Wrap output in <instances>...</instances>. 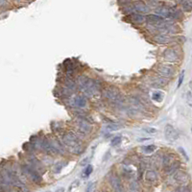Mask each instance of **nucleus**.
<instances>
[{"mask_svg": "<svg viewBox=\"0 0 192 192\" xmlns=\"http://www.w3.org/2000/svg\"><path fill=\"white\" fill-rule=\"evenodd\" d=\"M77 85L84 93V95L88 97L94 96L99 91V87H100L97 81L85 75L78 77Z\"/></svg>", "mask_w": 192, "mask_h": 192, "instance_id": "obj_1", "label": "nucleus"}, {"mask_svg": "<svg viewBox=\"0 0 192 192\" xmlns=\"http://www.w3.org/2000/svg\"><path fill=\"white\" fill-rule=\"evenodd\" d=\"M63 143L64 146L68 149L69 152H71L74 155H80L83 151L82 142L79 139V137L73 134V133H67L64 134L62 137Z\"/></svg>", "mask_w": 192, "mask_h": 192, "instance_id": "obj_2", "label": "nucleus"}, {"mask_svg": "<svg viewBox=\"0 0 192 192\" xmlns=\"http://www.w3.org/2000/svg\"><path fill=\"white\" fill-rule=\"evenodd\" d=\"M21 170L23 172V174H25L26 176H28L32 182H34L37 184L42 183V176H41V174H39L37 170H35L34 168H33L30 164L22 165Z\"/></svg>", "mask_w": 192, "mask_h": 192, "instance_id": "obj_3", "label": "nucleus"}, {"mask_svg": "<svg viewBox=\"0 0 192 192\" xmlns=\"http://www.w3.org/2000/svg\"><path fill=\"white\" fill-rule=\"evenodd\" d=\"M103 95L107 100H110L114 103H120L122 101V97H121L120 92H119V90L114 87L107 88L103 91Z\"/></svg>", "mask_w": 192, "mask_h": 192, "instance_id": "obj_4", "label": "nucleus"}, {"mask_svg": "<svg viewBox=\"0 0 192 192\" xmlns=\"http://www.w3.org/2000/svg\"><path fill=\"white\" fill-rule=\"evenodd\" d=\"M157 70L158 72V74H160V76L162 78H165V79L172 78L176 73V68L172 64L161 63L158 67Z\"/></svg>", "mask_w": 192, "mask_h": 192, "instance_id": "obj_5", "label": "nucleus"}, {"mask_svg": "<svg viewBox=\"0 0 192 192\" xmlns=\"http://www.w3.org/2000/svg\"><path fill=\"white\" fill-rule=\"evenodd\" d=\"M163 59L165 60L166 62L171 63H179L180 62V54H179V52L177 49L175 48H168L164 51L163 53Z\"/></svg>", "mask_w": 192, "mask_h": 192, "instance_id": "obj_6", "label": "nucleus"}, {"mask_svg": "<svg viewBox=\"0 0 192 192\" xmlns=\"http://www.w3.org/2000/svg\"><path fill=\"white\" fill-rule=\"evenodd\" d=\"M76 124H77L78 132L80 134L85 135V134L90 133V131H91V125L88 122V120H85V118H78Z\"/></svg>", "mask_w": 192, "mask_h": 192, "instance_id": "obj_7", "label": "nucleus"}, {"mask_svg": "<svg viewBox=\"0 0 192 192\" xmlns=\"http://www.w3.org/2000/svg\"><path fill=\"white\" fill-rule=\"evenodd\" d=\"M145 21H146L149 26H154V27H158L165 22V19L158 16L157 15H148L145 16Z\"/></svg>", "mask_w": 192, "mask_h": 192, "instance_id": "obj_8", "label": "nucleus"}, {"mask_svg": "<svg viewBox=\"0 0 192 192\" xmlns=\"http://www.w3.org/2000/svg\"><path fill=\"white\" fill-rule=\"evenodd\" d=\"M110 183L111 185V187L114 188V192H125L124 191V187H123V184L120 181V179H119L116 175H112L110 178Z\"/></svg>", "mask_w": 192, "mask_h": 192, "instance_id": "obj_9", "label": "nucleus"}, {"mask_svg": "<svg viewBox=\"0 0 192 192\" xmlns=\"http://www.w3.org/2000/svg\"><path fill=\"white\" fill-rule=\"evenodd\" d=\"M164 135L168 140L174 141L178 138V132L172 125H166L164 128Z\"/></svg>", "mask_w": 192, "mask_h": 192, "instance_id": "obj_10", "label": "nucleus"}, {"mask_svg": "<svg viewBox=\"0 0 192 192\" xmlns=\"http://www.w3.org/2000/svg\"><path fill=\"white\" fill-rule=\"evenodd\" d=\"M39 146H41V148L45 152V153H47L49 155H56L57 154L54 148L52 147L49 138H47V137L43 138V139L39 142Z\"/></svg>", "mask_w": 192, "mask_h": 192, "instance_id": "obj_11", "label": "nucleus"}, {"mask_svg": "<svg viewBox=\"0 0 192 192\" xmlns=\"http://www.w3.org/2000/svg\"><path fill=\"white\" fill-rule=\"evenodd\" d=\"M133 8L134 10L138 13V14H146L149 12V6L147 4H145L144 2L141 1H137L133 3Z\"/></svg>", "mask_w": 192, "mask_h": 192, "instance_id": "obj_12", "label": "nucleus"}, {"mask_svg": "<svg viewBox=\"0 0 192 192\" xmlns=\"http://www.w3.org/2000/svg\"><path fill=\"white\" fill-rule=\"evenodd\" d=\"M49 140H50L52 147L54 148V150L56 151L57 154L63 155L64 153V148H63V144L61 143V141H60L59 139H57L56 137H51V138H49Z\"/></svg>", "mask_w": 192, "mask_h": 192, "instance_id": "obj_13", "label": "nucleus"}, {"mask_svg": "<svg viewBox=\"0 0 192 192\" xmlns=\"http://www.w3.org/2000/svg\"><path fill=\"white\" fill-rule=\"evenodd\" d=\"M182 16L181 10L177 7H168V15L167 17L171 19H178Z\"/></svg>", "mask_w": 192, "mask_h": 192, "instance_id": "obj_14", "label": "nucleus"}, {"mask_svg": "<svg viewBox=\"0 0 192 192\" xmlns=\"http://www.w3.org/2000/svg\"><path fill=\"white\" fill-rule=\"evenodd\" d=\"M154 41L158 44H167L171 42V37L164 34H158L154 37Z\"/></svg>", "mask_w": 192, "mask_h": 192, "instance_id": "obj_15", "label": "nucleus"}, {"mask_svg": "<svg viewBox=\"0 0 192 192\" xmlns=\"http://www.w3.org/2000/svg\"><path fill=\"white\" fill-rule=\"evenodd\" d=\"M130 19L136 24H141L145 21V16L138 13H132L130 15Z\"/></svg>", "mask_w": 192, "mask_h": 192, "instance_id": "obj_16", "label": "nucleus"}, {"mask_svg": "<svg viewBox=\"0 0 192 192\" xmlns=\"http://www.w3.org/2000/svg\"><path fill=\"white\" fill-rule=\"evenodd\" d=\"M168 83V80L165 78L162 77H156L154 78L153 80H152V85L156 88H161L163 85H166V84Z\"/></svg>", "mask_w": 192, "mask_h": 192, "instance_id": "obj_17", "label": "nucleus"}, {"mask_svg": "<svg viewBox=\"0 0 192 192\" xmlns=\"http://www.w3.org/2000/svg\"><path fill=\"white\" fill-rule=\"evenodd\" d=\"M74 105L79 109H83L87 106V99L85 96H76L73 100Z\"/></svg>", "mask_w": 192, "mask_h": 192, "instance_id": "obj_18", "label": "nucleus"}, {"mask_svg": "<svg viewBox=\"0 0 192 192\" xmlns=\"http://www.w3.org/2000/svg\"><path fill=\"white\" fill-rule=\"evenodd\" d=\"M145 180L149 183H155L158 180V174L154 170H148L145 173Z\"/></svg>", "mask_w": 192, "mask_h": 192, "instance_id": "obj_19", "label": "nucleus"}, {"mask_svg": "<svg viewBox=\"0 0 192 192\" xmlns=\"http://www.w3.org/2000/svg\"><path fill=\"white\" fill-rule=\"evenodd\" d=\"M179 167H180V162L177 161H174L173 162H171L168 166L166 167V169H165V171H166V173L168 175H171L173 174L174 172L178 171Z\"/></svg>", "mask_w": 192, "mask_h": 192, "instance_id": "obj_20", "label": "nucleus"}, {"mask_svg": "<svg viewBox=\"0 0 192 192\" xmlns=\"http://www.w3.org/2000/svg\"><path fill=\"white\" fill-rule=\"evenodd\" d=\"M64 85H65V88H67L68 90L72 91V90H75L77 89V85L76 83L72 80V79L70 77H67V78H65V80H64Z\"/></svg>", "mask_w": 192, "mask_h": 192, "instance_id": "obj_21", "label": "nucleus"}, {"mask_svg": "<svg viewBox=\"0 0 192 192\" xmlns=\"http://www.w3.org/2000/svg\"><path fill=\"white\" fill-rule=\"evenodd\" d=\"M175 180L178 183H184L187 181V175L185 173H183V172L178 171L176 176H175Z\"/></svg>", "mask_w": 192, "mask_h": 192, "instance_id": "obj_22", "label": "nucleus"}, {"mask_svg": "<svg viewBox=\"0 0 192 192\" xmlns=\"http://www.w3.org/2000/svg\"><path fill=\"white\" fill-rule=\"evenodd\" d=\"M129 192H140L139 184H138V183L136 181L131 182V183L129 185Z\"/></svg>", "mask_w": 192, "mask_h": 192, "instance_id": "obj_23", "label": "nucleus"}, {"mask_svg": "<svg viewBox=\"0 0 192 192\" xmlns=\"http://www.w3.org/2000/svg\"><path fill=\"white\" fill-rule=\"evenodd\" d=\"M172 160H173V157H172L170 154H165L163 157H162V165H163V166L165 167V168H166L167 166H168V165L172 162L171 161Z\"/></svg>", "mask_w": 192, "mask_h": 192, "instance_id": "obj_24", "label": "nucleus"}, {"mask_svg": "<svg viewBox=\"0 0 192 192\" xmlns=\"http://www.w3.org/2000/svg\"><path fill=\"white\" fill-rule=\"evenodd\" d=\"M65 65V69H67V74H72L74 72V69H75V67H74V64L72 63L71 62H68L67 63H64Z\"/></svg>", "mask_w": 192, "mask_h": 192, "instance_id": "obj_25", "label": "nucleus"}, {"mask_svg": "<svg viewBox=\"0 0 192 192\" xmlns=\"http://www.w3.org/2000/svg\"><path fill=\"white\" fill-rule=\"evenodd\" d=\"M64 164L63 162H58L54 165V167H53V172H54L55 174H58L60 172L62 171V169L63 168Z\"/></svg>", "mask_w": 192, "mask_h": 192, "instance_id": "obj_26", "label": "nucleus"}, {"mask_svg": "<svg viewBox=\"0 0 192 192\" xmlns=\"http://www.w3.org/2000/svg\"><path fill=\"white\" fill-rule=\"evenodd\" d=\"M181 4H182L183 9L185 11H190L192 8V1H183L181 2Z\"/></svg>", "mask_w": 192, "mask_h": 192, "instance_id": "obj_27", "label": "nucleus"}, {"mask_svg": "<svg viewBox=\"0 0 192 192\" xmlns=\"http://www.w3.org/2000/svg\"><path fill=\"white\" fill-rule=\"evenodd\" d=\"M156 150V145H148V146H145L143 148V151L145 152V153H153V152Z\"/></svg>", "mask_w": 192, "mask_h": 192, "instance_id": "obj_28", "label": "nucleus"}, {"mask_svg": "<svg viewBox=\"0 0 192 192\" xmlns=\"http://www.w3.org/2000/svg\"><path fill=\"white\" fill-rule=\"evenodd\" d=\"M121 142V136H114V138L111 139V145L112 146H117V145H119Z\"/></svg>", "mask_w": 192, "mask_h": 192, "instance_id": "obj_29", "label": "nucleus"}, {"mask_svg": "<svg viewBox=\"0 0 192 192\" xmlns=\"http://www.w3.org/2000/svg\"><path fill=\"white\" fill-rule=\"evenodd\" d=\"M92 170H93V167L91 166V165H89V166L85 168V170L84 171V173H83V178H88L90 174H91V172Z\"/></svg>", "mask_w": 192, "mask_h": 192, "instance_id": "obj_30", "label": "nucleus"}, {"mask_svg": "<svg viewBox=\"0 0 192 192\" xmlns=\"http://www.w3.org/2000/svg\"><path fill=\"white\" fill-rule=\"evenodd\" d=\"M152 98H153V100H155L157 102H161V99H162V95H161V92H154Z\"/></svg>", "mask_w": 192, "mask_h": 192, "instance_id": "obj_31", "label": "nucleus"}, {"mask_svg": "<svg viewBox=\"0 0 192 192\" xmlns=\"http://www.w3.org/2000/svg\"><path fill=\"white\" fill-rule=\"evenodd\" d=\"M94 184L95 183H89L88 184V187H85V192H93V190H94Z\"/></svg>", "mask_w": 192, "mask_h": 192, "instance_id": "obj_32", "label": "nucleus"}, {"mask_svg": "<svg viewBox=\"0 0 192 192\" xmlns=\"http://www.w3.org/2000/svg\"><path fill=\"white\" fill-rule=\"evenodd\" d=\"M183 78H184V71H183L181 75L179 76V81H178V88H180L182 84H183Z\"/></svg>", "mask_w": 192, "mask_h": 192, "instance_id": "obj_33", "label": "nucleus"}, {"mask_svg": "<svg viewBox=\"0 0 192 192\" xmlns=\"http://www.w3.org/2000/svg\"><path fill=\"white\" fill-rule=\"evenodd\" d=\"M144 131L146 132L147 134H156L157 133V130L155 128H146Z\"/></svg>", "mask_w": 192, "mask_h": 192, "instance_id": "obj_34", "label": "nucleus"}, {"mask_svg": "<svg viewBox=\"0 0 192 192\" xmlns=\"http://www.w3.org/2000/svg\"><path fill=\"white\" fill-rule=\"evenodd\" d=\"M187 104L191 107V106H192V103H191V100H192V99H191V91H188V93L187 95Z\"/></svg>", "mask_w": 192, "mask_h": 192, "instance_id": "obj_35", "label": "nucleus"}, {"mask_svg": "<svg viewBox=\"0 0 192 192\" xmlns=\"http://www.w3.org/2000/svg\"><path fill=\"white\" fill-rule=\"evenodd\" d=\"M177 191L178 192H190V190H189V188L187 187H182L179 188Z\"/></svg>", "mask_w": 192, "mask_h": 192, "instance_id": "obj_36", "label": "nucleus"}, {"mask_svg": "<svg viewBox=\"0 0 192 192\" xmlns=\"http://www.w3.org/2000/svg\"><path fill=\"white\" fill-rule=\"evenodd\" d=\"M179 151H180L181 152V153L183 154V156L185 158V160H187V161H188V160H189V158H188V157H187V153H185V152H184V150L183 149V148H179Z\"/></svg>", "mask_w": 192, "mask_h": 192, "instance_id": "obj_37", "label": "nucleus"}, {"mask_svg": "<svg viewBox=\"0 0 192 192\" xmlns=\"http://www.w3.org/2000/svg\"><path fill=\"white\" fill-rule=\"evenodd\" d=\"M56 192H64V188L61 187V188H59V189H57V190H56Z\"/></svg>", "mask_w": 192, "mask_h": 192, "instance_id": "obj_38", "label": "nucleus"}, {"mask_svg": "<svg viewBox=\"0 0 192 192\" xmlns=\"http://www.w3.org/2000/svg\"><path fill=\"white\" fill-rule=\"evenodd\" d=\"M104 192H108V191H104Z\"/></svg>", "mask_w": 192, "mask_h": 192, "instance_id": "obj_39", "label": "nucleus"}, {"mask_svg": "<svg viewBox=\"0 0 192 192\" xmlns=\"http://www.w3.org/2000/svg\"><path fill=\"white\" fill-rule=\"evenodd\" d=\"M47 192H50V191H47Z\"/></svg>", "mask_w": 192, "mask_h": 192, "instance_id": "obj_40", "label": "nucleus"}]
</instances>
